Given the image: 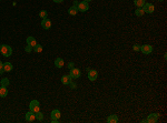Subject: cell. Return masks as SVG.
<instances>
[{
	"label": "cell",
	"mask_w": 167,
	"mask_h": 123,
	"mask_svg": "<svg viewBox=\"0 0 167 123\" xmlns=\"http://www.w3.org/2000/svg\"><path fill=\"white\" fill-rule=\"evenodd\" d=\"M70 75L73 79H78V78H80V75H81V72H80L79 69H77V68H73V69H70Z\"/></svg>",
	"instance_id": "obj_4"
},
{
	"label": "cell",
	"mask_w": 167,
	"mask_h": 123,
	"mask_svg": "<svg viewBox=\"0 0 167 123\" xmlns=\"http://www.w3.org/2000/svg\"><path fill=\"white\" fill-rule=\"evenodd\" d=\"M27 44H29V46H31L32 48H34V47L37 44L36 39H35L34 37H28V38H27Z\"/></svg>",
	"instance_id": "obj_13"
},
{
	"label": "cell",
	"mask_w": 167,
	"mask_h": 123,
	"mask_svg": "<svg viewBox=\"0 0 167 123\" xmlns=\"http://www.w3.org/2000/svg\"><path fill=\"white\" fill-rule=\"evenodd\" d=\"M77 8H78V11L86 12L88 9H89V6H88V2H86V1H81V2L78 3Z\"/></svg>",
	"instance_id": "obj_3"
},
{
	"label": "cell",
	"mask_w": 167,
	"mask_h": 123,
	"mask_svg": "<svg viewBox=\"0 0 167 123\" xmlns=\"http://www.w3.org/2000/svg\"><path fill=\"white\" fill-rule=\"evenodd\" d=\"M39 16H40V18H42V19H45V18H47V16H48V13H47L46 10H41L40 12H39Z\"/></svg>",
	"instance_id": "obj_24"
},
{
	"label": "cell",
	"mask_w": 167,
	"mask_h": 123,
	"mask_svg": "<svg viewBox=\"0 0 167 123\" xmlns=\"http://www.w3.org/2000/svg\"><path fill=\"white\" fill-rule=\"evenodd\" d=\"M36 119H37L38 121H42V120H44V114L41 113L40 111L36 112Z\"/></svg>",
	"instance_id": "obj_22"
},
{
	"label": "cell",
	"mask_w": 167,
	"mask_h": 123,
	"mask_svg": "<svg viewBox=\"0 0 167 123\" xmlns=\"http://www.w3.org/2000/svg\"><path fill=\"white\" fill-rule=\"evenodd\" d=\"M29 109H30V111L32 112H38L40 111V103H39V101H37V100H32L31 102H30L29 104Z\"/></svg>",
	"instance_id": "obj_2"
},
{
	"label": "cell",
	"mask_w": 167,
	"mask_h": 123,
	"mask_svg": "<svg viewBox=\"0 0 167 123\" xmlns=\"http://www.w3.org/2000/svg\"><path fill=\"white\" fill-rule=\"evenodd\" d=\"M0 52H1V54H2L3 57L8 58V57H10L12 54V49H11V47H9L8 44H2L1 48H0Z\"/></svg>",
	"instance_id": "obj_1"
},
{
	"label": "cell",
	"mask_w": 167,
	"mask_h": 123,
	"mask_svg": "<svg viewBox=\"0 0 167 123\" xmlns=\"http://www.w3.org/2000/svg\"><path fill=\"white\" fill-rule=\"evenodd\" d=\"M0 48H1V44H0Z\"/></svg>",
	"instance_id": "obj_35"
},
{
	"label": "cell",
	"mask_w": 167,
	"mask_h": 123,
	"mask_svg": "<svg viewBox=\"0 0 167 123\" xmlns=\"http://www.w3.org/2000/svg\"><path fill=\"white\" fill-rule=\"evenodd\" d=\"M0 1H1V0H0Z\"/></svg>",
	"instance_id": "obj_36"
},
{
	"label": "cell",
	"mask_w": 167,
	"mask_h": 123,
	"mask_svg": "<svg viewBox=\"0 0 167 123\" xmlns=\"http://www.w3.org/2000/svg\"><path fill=\"white\" fill-rule=\"evenodd\" d=\"M41 27H42V28H44L45 30L50 29V27H51V21L48 19V18H45V19H42V21H41Z\"/></svg>",
	"instance_id": "obj_10"
},
{
	"label": "cell",
	"mask_w": 167,
	"mask_h": 123,
	"mask_svg": "<svg viewBox=\"0 0 167 123\" xmlns=\"http://www.w3.org/2000/svg\"><path fill=\"white\" fill-rule=\"evenodd\" d=\"M58 122H59L58 119H52V120H51V123H58Z\"/></svg>",
	"instance_id": "obj_27"
},
{
	"label": "cell",
	"mask_w": 167,
	"mask_h": 123,
	"mask_svg": "<svg viewBox=\"0 0 167 123\" xmlns=\"http://www.w3.org/2000/svg\"><path fill=\"white\" fill-rule=\"evenodd\" d=\"M60 118V111L59 110H53L51 112V119H59Z\"/></svg>",
	"instance_id": "obj_19"
},
{
	"label": "cell",
	"mask_w": 167,
	"mask_h": 123,
	"mask_svg": "<svg viewBox=\"0 0 167 123\" xmlns=\"http://www.w3.org/2000/svg\"><path fill=\"white\" fill-rule=\"evenodd\" d=\"M141 51L144 54H149V53L153 52V47L149 46V44H144L143 47H141Z\"/></svg>",
	"instance_id": "obj_8"
},
{
	"label": "cell",
	"mask_w": 167,
	"mask_h": 123,
	"mask_svg": "<svg viewBox=\"0 0 167 123\" xmlns=\"http://www.w3.org/2000/svg\"><path fill=\"white\" fill-rule=\"evenodd\" d=\"M134 3L137 8H143V6L145 5V0H134Z\"/></svg>",
	"instance_id": "obj_17"
},
{
	"label": "cell",
	"mask_w": 167,
	"mask_h": 123,
	"mask_svg": "<svg viewBox=\"0 0 167 123\" xmlns=\"http://www.w3.org/2000/svg\"><path fill=\"white\" fill-rule=\"evenodd\" d=\"M64 0H53V2H56V3H60V2H63Z\"/></svg>",
	"instance_id": "obj_29"
},
{
	"label": "cell",
	"mask_w": 167,
	"mask_h": 123,
	"mask_svg": "<svg viewBox=\"0 0 167 123\" xmlns=\"http://www.w3.org/2000/svg\"><path fill=\"white\" fill-rule=\"evenodd\" d=\"M2 69H3V71H5V72H10V71L12 70V64L10 62H5V63H3Z\"/></svg>",
	"instance_id": "obj_14"
},
{
	"label": "cell",
	"mask_w": 167,
	"mask_h": 123,
	"mask_svg": "<svg viewBox=\"0 0 167 123\" xmlns=\"http://www.w3.org/2000/svg\"><path fill=\"white\" fill-rule=\"evenodd\" d=\"M68 13L70 16H76L78 13V8L76 6H71L69 9H68Z\"/></svg>",
	"instance_id": "obj_12"
},
{
	"label": "cell",
	"mask_w": 167,
	"mask_h": 123,
	"mask_svg": "<svg viewBox=\"0 0 167 123\" xmlns=\"http://www.w3.org/2000/svg\"><path fill=\"white\" fill-rule=\"evenodd\" d=\"M78 3H79V2H78L77 0H74V6H76V7H77V6H78Z\"/></svg>",
	"instance_id": "obj_30"
},
{
	"label": "cell",
	"mask_w": 167,
	"mask_h": 123,
	"mask_svg": "<svg viewBox=\"0 0 167 123\" xmlns=\"http://www.w3.org/2000/svg\"><path fill=\"white\" fill-rule=\"evenodd\" d=\"M157 1H163V0H157Z\"/></svg>",
	"instance_id": "obj_34"
},
{
	"label": "cell",
	"mask_w": 167,
	"mask_h": 123,
	"mask_svg": "<svg viewBox=\"0 0 167 123\" xmlns=\"http://www.w3.org/2000/svg\"><path fill=\"white\" fill-rule=\"evenodd\" d=\"M107 122H109V123H117V122H118V116L115 115V114H111V115L108 116Z\"/></svg>",
	"instance_id": "obj_15"
},
{
	"label": "cell",
	"mask_w": 167,
	"mask_h": 123,
	"mask_svg": "<svg viewBox=\"0 0 167 123\" xmlns=\"http://www.w3.org/2000/svg\"><path fill=\"white\" fill-rule=\"evenodd\" d=\"M135 15L137 16V17H143V16L145 15V11L143 10V8H138V9H136Z\"/></svg>",
	"instance_id": "obj_20"
},
{
	"label": "cell",
	"mask_w": 167,
	"mask_h": 123,
	"mask_svg": "<svg viewBox=\"0 0 167 123\" xmlns=\"http://www.w3.org/2000/svg\"><path fill=\"white\" fill-rule=\"evenodd\" d=\"M7 95H8L7 87H2V85H1V88H0V97H1V98H6Z\"/></svg>",
	"instance_id": "obj_16"
},
{
	"label": "cell",
	"mask_w": 167,
	"mask_h": 123,
	"mask_svg": "<svg viewBox=\"0 0 167 123\" xmlns=\"http://www.w3.org/2000/svg\"><path fill=\"white\" fill-rule=\"evenodd\" d=\"M3 72H5V71H3V69H1V70H0V74H2Z\"/></svg>",
	"instance_id": "obj_32"
},
{
	"label": "cell",
	"mask_w": 167,
	"mask_h": 123,
	"mask_svg": "<svg viewBox=\"0 0 167 123\" xmlns=\"http://www.w3.org/2000/svg\"><path fill=\"white\" fill-rule=\"evenodd\" d=\"M25 51H26L27 53H30V52L32 51V47H31V46H29V44H27L26 48H25Z\"/></svg>",
	"instance_id": "obj_25"
},
{
	"label": "cell",
	"mask_w": 167,
	"mask_h": 123,
	"mask_svg": "<svg viewBox=\"0 0 167 123\" xmlns=\"http://www.w3.org/2000/svg\"><path fill=\"white\" fill-rule=\"evenodd\" d=\"M97 77H98V72H97L96 70H88V79L90 80V81H95V80L97 79Z\"/></svg>",
	"instance_id": "obj_9"
},
{
	"label": "cell",
	"mask_w": 167,
	"mask_h": 123,
	"mask_svg": "<svg viewBox=\"0 0 167 123\" xmlns=\"http://www.w3.org/2000/svg\"><path fill=\"white\" fill-rule=\"evenodd\" d=\"M84 1H86V2H90L91 0H84Z\"/></svg>",
	"instance_id": "obj_33"
},
{
	"label": "cell",
	"mask_w": 167,
	"mask_h": 123,
	"mask_svg": "<svg viewBox=\"0 0 167 123\" xmlns=\"http://www.w3.org/2000/svg\"><path fill=\"white\" fill-rule=\"evenodd\" d=\"M133 49H134L135 51H137V52H138V51H141V47L138 46V44H135V46L133 47Z\"/></svg>",
	"instance_id": "obj_26"
},
{
	"label": "cell",
	"mask_w": 167,
	"mask_h": 123,
	"mask_svg": "<svg viewBox=\"0 0 167 123\" xmlns=\"http://www.w3.org/2000/svg\"><path fill=\"white\" fill-rule=\"evenodd\" d=\"M26 121L27 122H34L35 120H36V113L32 111H29V112H27L26 113Z\"/></svg>",
	"instance_id": "obj_7"
},
{
	"label": "cell",
	"mask_w": 167,
	"mask_h": 123,
	"mask_svg": "<svg viewBox=\"0 0 167 123\" xmlns=\"http://www.w3.org/2000/svg\"><path fill=\"white\" fill-rule=\"evenodd\" d=\"M68 68H69V69H73V68H74V62L69 63V64H68Z\"/></svg>",
	"instance_id": "obj_28"
},
{
	"label": "cell",
	"mask_w": 167,
	"mask_h": 123,
	"mask_svg": "<svg viewBox=\"0 0 167 123\" xmlns=\"http://www.w3.org/2000/svg\"><path fill=\"white\" fill-rule=\"evenodd\" d=\"M71 79H73V78H71L70 75H63V77H61V83H63V84H65V85L70 84V83H71Z\"/></svg>",
	"instance_id": "obj_11"
},
{
	"label": "cell",
	"mask_w": 167,
	"mask_h": 123,
	"mask_svg": "<svg viewBox=\"0 0 167 123\" xmlns=\"http://www.w3.org/2000/svg\"><path fill=\"white\" fill-rule=\"evenodd\" d=\"M2 67H3V63H2V61H0V70L2 69Z\"/></svg>",
	"instance_id": "obj_31"
},
{
	"label": "cell",
	"mask_w": 167,
	"mask_h": 123,
	"mask_svg": "<svg viewBox=\"0 0 167 123\" xmlns=\"http://www.w3.org/2000/svg\"><path fill=\"white\" fill-rule=\"evenodd\" d=\"M9 80L7 79V78H3L2 80H1V85H2V87H8V85H9Z\"/></svg>",
	"instance_id": "obj_23"
},
{
	"label": "cell",
	"mask_w": 167,
	"mask_h": 123,
	"mask_svg": "<svg viewBox=\"0 0 167 123\" xmlns=\"http://www.w3.org/2000/svg\"><path fill=\"white\" fill-rule=\"evenodd\" d=\"M143 10L145 11V13H153L154 10H155V7L152 3H145L143 6Z\"/></svg>",
	"instance_id": "obj_5"
},
{
	"label": "cell",
	"mask_w": 167,
	"mask_h": 123,
	"mask_svg": "<svg viewBox=\"0 0 167 123\" xmlns=\"http://www.w3.org/2000/svg\"><path fill=\"white\" fill-rule=\"evenodd\" d=\"M55 65L57 68H63V65H64V60L61 58H57L55 60Z\"/></svg>",
	"instance_id": "obj_18"
},
{
	"label": "cell",
	"mask_w": 167,
	"mask_h": 123,
	"mask_svg": "<svg viewBox=\"0 0 167 123\" xmlns=\"http://www.w3.org/2000/svg\"><path fill=\"white\" fill-rule=\"evenodd\" d=\"M34 51L36 53H40L41 51H42V46H41V44H36V46L34 47Z\"/></svg>",
	"instance_id": "obj_21"
},
{
	"label": "cell",
	"mask_w": 167,
	"mask_h": 123,
	"mask_svg": "<svg viewBox=\"0 0 167 123\" xmlns=\"http://www.w3.org/2000/svg\"><path fill=\"white\" fill-rule=\"evenodd\" d=\"M158 118H159V114L158 113H152L148 115L147 122L148 123H156L158 121Z\"/></svg>",
	"instance_id": "obj_6"
}]
</instances>
